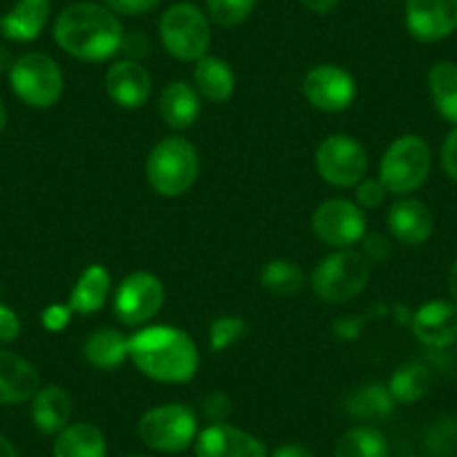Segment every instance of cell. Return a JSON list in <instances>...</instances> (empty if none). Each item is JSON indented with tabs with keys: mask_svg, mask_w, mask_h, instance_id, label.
I'll list each match as a JSON object with an SVG mask.
<instances>
[{
	"mask_svg": "<svg viewBox=\"0 0 457 457\" xmlns=\"http://www.w3.org/2000/svg\"><path fill=\"white\" fill-rule=\"evenodd\" d=\"M54 38L70 56L90 63L112 59L124 41L120 19L99 3H72L54 23Z\"/></svg>",
	"mask_w": 457,
	"mask_h": 457,
	"instance_id": "1",
	"label": "cell"
},
{
	"mask_svg": "<svg viewBox=\"0 0 457 457\" xmlns=\"http://www.w3.org/2000/svg\"><path fill=\"white\" fill-rule=\"evenodd\" d=\"M129 359L139 372L160 384H187L200 366L195 343L187 332L170 325H153L129 338Z\"/></svg>",
	"mask_w": 457,
	"mask_h": 457,
	"instance_id": "2",
	"label": "cell"
},
{
	"mask_svg": "<svg viewBox=\"0 0 457 457\" xmlns=\"http://www.w3.org/2000/svg\"><path fill=\"white\" fill-rule=\"evenodd\" d=\"M200 173L197 148L184 137H166L146 160V178L153 191L164 197L184 195Z\"/></svg>",
	"mask_w": 457,
	"mask_h": 457,
	"instance_id": "3",
	"label": "cell"
},
{
	"mask_svg": "<svg viewBox=\"0 0 457 457\" xmlns=\"http://www.w3.org/2000/svg\"><path fill=\"white\" fill-rule=\"evenodd\" d=\"M370 261L354 249H338L325 256L312 271V289L325 303H348L366 289Z\"/></svg>",
	"mask_w": 457,
	"mask_h": 457,
	"instance_id": "4",
	"label": "cell"
},
{
	"mask_svg": "<svg viewBox=\"0 0 457 457\" xmlns=\"http://www.w3.org/2000/svg\"><path fill=\"white\" fill-rule=\"evenodd\" d=\"M164 50L178 61H200L211 46L209 16L191 3L170 5L160 19Z\"/></svg>",
	"mask_w": 457,
	"mask_h": 457,
	"instance_id": "5",
	"label": "cell"
},
{
	"mask_svg": "<svg viewBox=\"0 0 457 457\" xmlns=\"http://www.w3.org/2000/svg\"><path fill=\"white\" fill-rule=\"evenodd\" d=\"M430 148L420 135H402L386 148L379 166V179L388 193L408 195L428 179Z\"/></svg>",
	"mask_w": 457,
	"mask_h": 457,
	"instance_id": "6",
	"label": "cell"
},
{
	"mask_svg": "<svg viewBox=\"0 0 457 457\" xmlns=\"http://www.w3.org/2000/svg\"><path fill=\"white\" fill-rule=\"evenodd\" d=\"M10 83L16 96L32 108H50L63 95V72L52 56L29 52L10 68Z\"/></svg>",
	"mask_w": 457,
	"mask_h": 457,
	"instance_id": "7",
	"label": "cell"
},
{
	"mask_svg": "<svg viewBox=\"0 0 457 457\" xmlns=\"http://www.w3.org/2000/svg\"><path fill=\"white\" fill-rule=\"evenodd\" d=\"M137 433L153 451L179 453L195 439L197 421L191 408L184 403H164L144 412Z\"/></svg>",
	"mask_w": 457,
	"mask_h": 457,
	"instance_id": "8",
	"label": "cell"
},
{
	"mask_svg": "<svg viewBox=\"0 0 457 457\" xmlns=\"http://www.w3.org/2000/svg\"><path fill=\"white\" fill-rule=\"evenodd\" d=\"M314 164L325 182L338 188H350L366 178L368 153L348 135H329L316 148Z\"/></svg>",
	"mask_w": 457,
	"mask_h": 457,
	"instance_id": "9",
	"label": "cell"
},
{
	"mask_svg": "<svg viewBox=\"0 0 457 457\" xmlns=\"http://www.w3.org/2000/svg\"><path fill=\"white\" fill-rule=\"evenodd\" d=\"M312 231L329 247L348 249L366 238V213L354 202L334 197L316 206L312 215Z\"/></svg>",
	"mask_w": 457,
	"mask_h": 457,
	"instance_id": "10",
	"label": "cell"
},
{
	"mask_svg": "<svg viewBox=\"0 0 457 457\" xmlns=\"http://www.w3.org/2000/svg\"><path fill=\"white\" fill-rule=\"evenodd\" d=\"M164 285L148 271L126 276L114 294V314L124 325H142L164 305Z\"/></svg>",
	"mask_w": 457,
	"mask_h": 457,
	"instance_id": "11",
	"label": "cell"
},
{
	"mask_svg": "<svg viewBox=\"0 0 457 457\" xmlns=\"http://www.w3.org/2000/svg\"><path fill=\"white\" fill-rule=\"evenodd\" d=\"M303 95L323 112H341L350 108L357 96V83L354 77L343 70L341 65L323 63L312 68L303 79Z\"/></svg>",
	"mask_w": 457,
	"mask_h": 457,
	"instance_id": "12",
	"label": "cell"
},
{
	"mask_svg": "<svg viewBox=\"0 0 457 457\" xmlns=\"http://www.w3.org/2000/svg\"><path fill=\"white\" fill-rule=\"evenodd\" d=\"M406 28L421 43L451 37L457 32V0H406Z\"/></svg>",
	"mask_w": 457,
	"mask_h": 457,
	"instance_id": "13",
	"label": "cell"
},
{
	"mask_svg": "<svg viewBox=\"0 0 457 457\" xmlns=\"http://www.w3.org/2000/svg\"><path fill=\"white\" fill-rule=\"evenodd\" d=\"M197 457H267L265 444L228 424H211L197 435Z\"/></svg>",
	"mask_w": 457,
	"mask_h": 457,
	"instance_id": "14",
	"label": "cell"
},
{
	"mask_svg": "<svg viewBox=\"0 0 457 457\" xmlns=\"http://www.w3.org/2000/svg\"><path fill=\"white\" fill-rule=\"evenodd\" d=\"M105 92L121 108H142L153 92V79L139 61H117L105 72Z\"/></svg>",
	"mask_w": 457,
	"mask_h": 457,
	"instance_id": "15",
	"label": "cell"
},
{
	"mask_svg": "<svg viewBox=\"0 0 457 457\" xmlns=\"http://www.w3.org/2000/svg\"><path fill=\"white\" fill-rule=\"evenodd\" d=\"M412 334L428 348H448L457 343V303L430 301L412 314Z\"/></svg>",
	"mask_w": 457,
	"mask_h": 457,
	"instance_id": "16",
	"label": "cell"
},
{
	"mask_svg": "<svg viewBox=\"0 0 457 457\" xmlns=\"http://www.w3.org/2000/svg\"><path fill=\"white\" fill-rule=\"evenodd\" d=\"M388 227L390 234L399 243L408 245V247H417V245H424L433 236L435 220L424 202L415 200V197H403V200L395 202L390 206Z\"/></svg>",
	"mask_w": 457,
	"mask_h": 457,
	"instance_id": "17",
	"label": "cell"
},
{
	"mask_svg": "<svg viewBox=\"0 0 457 457\" xmlns=\"http://www.w3.org/2000/svg\"><path fill=\"white\" fill-rule=\"evenodd\" d=\"M41 388L37 368L23 357L0 350V406L28 402Z\"/></svg>",
	"mask_w": 457,
	"mask_h": 457,
	"instance_id": "18",
	"label": "cell"
},
{
	"mask_svg": "<svg viewBox=\"0 0 457 457\" xmlns=\"http://www.w3.org/2000/svg\"><path fill=\"white\" fill-rule=\"evenodd\" d=\"M157 110H160L162 121L169 129L187 130L200 117V96L191 83L173 81L162 90Z\"/></svg>",
	"mask_w": 457,
	"mask_h": 457,
	"instance_id": "19",
	"label": "cell"
},
{
	"mask_svg": "<svg viewBox=\"0 0 457 457\" xmlns=\"http://www.w3.org/2000/svg\"><path fill=\"white\" fill-rule=\"evenodd\" d=\"M50 0H19L10 10V14L0 19V29L10 41L29 43L43 32L47 19H50Z\"/></svg>",
	"mask_w": 457,
	"mask_h": 457,
	"instance_id": "20",
	"label": "cell"
},
{
	"mask_svg": "<svg viewBox=\"0 0 457 457\" xmlns=\"http://www.w3.org/2000/svg\"><path fill=\"white\" fill-rule=\"evenodd\" d=\"M72 399L61 386H43L32 397V420L46 435H56L68 426Z\"/></svg>",
	"mask_w": 457,
	"mask_h": 457,
	"instance_id": "21",
	"label": "cell"
},
{
	"mask_svg": "<svg viewBox=\"0 0 457 457\" xmlns=\"http://www.w3.org/2000/svg\"><path fill=\"white\" fill-rule=\"evenodd\" d=\"M83 357L96 370H117L129 359V338L112 328H99L83 343Z\"/></svg>",
	"mask_w": 457,
	"mask_h": 457,
	"instance_id": "22",
	"label": "cell"
},
{
	"mask_svg": "<svg viewBox=\"0 0 457 457\" xmlns=\"http://www.w3.org/2000/svg\"><path fill=\"white\" fill-rule=\"evenodd\" d=\"M193 81H195V90L213 104H222L236 90L234 70L218 56H202L193 70Z\"/></svg>",
	"mask_w": 457,
	"mask_h": 457,
	"instance_id": "23",
	"label": "cell"
},
{
	"mask_svg": "<svg viewBox=\"0 0 457 457\" xmlns=\"http://www.w3.org/2000/svg\"><path fill=\"white\" fill-rule=\"evenodd\" d=\"M110 292V274L105 267L90 265L81 276H79L77 285H74L72 294H70V310L74 314H95L104 307L105 298Z\"/></svg>",
	"mask_w": 457,
	"mask_h": 457,
	"instance_id": "24",
	"label": "cell"
},
{
	"mask_svg": "<svg viewBox=\"0 0 457 457\" xmlns=\"http://www.w3.org/2000/svg\"><path fill=\"white\" fill-rule=\"evenodd\" d=\"M105 437L96 426H65L54 442V457H105Z\"/></svg>",
	"mask_w": 457,
	"mask_h": 457,
	"instance_id": "25",
	"label": "cell"
},
{
	"mask_svg": "<svg viewBox=\"0 0 457 457\" xmlns=\"http://www.w3.org/2000/svg\"><path fill=\"white\" fill-rule=\"evenodd\" d=\"M428 90L439 117L457 126V63L437 61L428 70Z\"/></svg>",
	"mask_w": 457,
	"mask_h": 457,
	"instance_id": "26",
	"label": "cell"
},
{
	"mask_svg": "<svg viewBox=\"0 0 457 457\" xmlns=\"http://www.w3.org/2000/svg\"><path fill=\"white\" fill-rule=\"evenodd\" d=\"M430 372L421 363H403L393 372L388 381V393L393 395L395 403H415L428 393Z\"/></svg>",
	"mask_w": 457,
	"mask_h": 457,
	"instance_id": "27",
	"label": "cell"
},
{
	"mask_svg": "<svg viewBox=\"0 0 457 457\" xmlns=\"http://www.w3.org/2000/svg\"><path fill=\"white\" fill-rule=\"evenodd\" d=\"M334 457H388V442L372 426H357L341 435Z\"/></svg>",
	"mask_w": 457,
	"mask_h": 457,
	"instance_id": "28",
	"label": "cell"
},
{
	"mask_svg": "<svg viewBox=\"0 0 457 457\" xmlns=\"http://www.w3.org/2000/svg\"><path fill=\"white\" fill-rule=\"evenodd\" d=\"M348 412L357 420L372 421V420H384L393 412L395 399L388 393V386L381 384H370L359 388L353 397L345 403Z\"/></svg>",
	"mask_w": 457,
	"mask_h": 457,
	"instance_id": "29",
	"label": "cell"
},
{
	"mask_svg": "<svg viewBox=\"0 0 457 457\" xmlns=\"http://www.w3.org/2000/svg\"><path fill=\"white\" fill-rule=\"evenodd\" d=\"M261 283L276 296H294L305 287V274L296 262L278 258V261H271L262 267Z\"/></svg>",
	"mask_w": 457,
	"mask_h": 457,
	"instance_id": "30",
	"label": "cell"
},
{
	"mask_svg": "<svg viewBox=\"0 0 457 457\" xmlns=\"http://www.w3.org/2000/svg\"><path fill=\"white\" fill-rule=\"evenodd\" d=\"M256 0H206V14L220 28H238L252 16Z\"/></svg>",
	"mask_w": 457,
	"mask_h": 457,
	"instance_id": "31",
	"label": "cell"
},
{
	"mask_svg": "<svg viewBox=\"0 0 457 457\" xmlns=\"http://www.w3.org/2000/svg\"><path fill=\"white\" fill-rule=\"evenodd\" d=\"M247 329V323L238 316H220L211 323V332H209V345L213 353H220V350L228 348V345H234L243 332Z\"/></svg>",
	"mask_w": 457,
	"mask_h": 457,
	"instance_id": "32",
	"label": "cell"
},
{
	"mask_svg": "<svg viewBox=\"0 0 457 457\" xmlns=\"http://www.w3.org/2000/svg\"><path fill=\"white\" fill-rule=\"evenodd\" d=\"M386 195H388V188L381 179H361L357 184V204L361 209H377L384 204Z\"/></svg>",
	"mask_w": 457,
	"mask_h": 457,
	"instance_id": "33",
	"label": "cell"
},
{
	"mask_svg": "<svg viewBox=\"0 0 457 457\" xmlns=\"http://www.w3.org/2000/svg\"><path fill=\"white\" fill-rule=\"evenodd\" d=\"M74 312L70 310V305H50L43 310L41 314V323L43 328L50 329V332H61V329H65L70 325V319H72Z\"/></svg>",
	"mask_w": 457,
	"mask_h": 457,
	"instance_id": "34",
	"label": "cell"
},
{
	"mask_svg": "<svg viewBox=\"0 0 457 457\" xmlns=\"http://www.w3.org/2000/svg\"><path fill=\"white\" fill-rule=\"evenodd\" d=\"M105 7L114 12V14H124V16H137L146 14L153 7H157L160 0H104Z\"/></svg>",
	"mask_w": 457,
	"mask_h": 457,
	"instance_id": "35",
	"label": "cell"
},
{
	"mask_svg": "<svg viewBox=\"0 0 457 457\" xmlns=\"http://www.w3.org/2000/svg\"><path fill=\"white\" fill-rule=\"evenodd\" d=\"M442 169L453 182H457V126H453L442 144Z\"/></svg>",
	"mask_w": 457,
	"mask_h": 457,
	"instance_id": "36",
	"label": "cell"
},
{
	"mask_svg": "<svg viewBox=\"0 0 457 457\" xmlns=\"http://www.w3.org/2000/svg\"><path fill=\"white\" fill-rule=\"evenodd\" d=\"M204 412L213 424H224V420H227L228 412H231V402H228L227 395L213 393L206 397Z\"/></svg>",
	"mask_w": 457,
	"mask_h": 457,
	"instance_id": "37",
	"label": "cell"
},
{
	"mask_svg": "<svg viewBox=\"0 0 457 457\" xmlns=\"http://www.w3.org/2000/svg\"><path fill=\"white\" fill-rule=\"evenodd\" d=\"M21 334V320L14 310L0 303V343L16 341Z\"/></svg>",
	"mask_w": 457,
	"mask_h": 457,
	"instance_id": "38",
	"label": "cell"
},
{
	"mask_svg": "<svg viewBox=\"0 0 457 457\" xmlns=\"http://www.w3.org/2000/svg\"><path fill=\"white\" fill-rule=\"evenodd\" d=\"M363 256L370 262H381L390 256V245L384 236L372 234L363 240Z\"/></svg>",
	"mask_w": 457,
	"mask_h": 457,
	"instance_id": "39",
	"label": "cell"
},
{
	"mask_svg": "<svg viewBox=\"0 0 457 457\" xmlns=\"http://www.w3.org/2000/svg\"><path fill=\"white\" fill-rule=\"evenodd\" d=\"M121 52H126L129 54V59L137 61L142 59V56L148 54V50H151V43H148V38L144 37V34H124V41H121Z\"/></svg>",
	"mask_w": 457,
	"mask_h": 457,
	"instance_id": "40",
	"label": "cell"
},
{
	"mask_svg": "<svg viewBox=\"0 0 457 457\" xmlns=\"http://www.w3.org/2000/svg\"><path fill=\"white\" fill-rule=\"evenodd\" d=\"M363 323L361 320H354V316H343V319H338L337 323H334V334H337L338 338H348V341H353V338L359 337V332H361Z\"/></svg>",
	"mask_w": 457,
	"mask_h": 457,
	"instance_id": "41",
	"label": "cell"
},
{
	"mask_svg": "<svg viewBox=\"0 0 457 457\" xmlns=\"http://www.w3.org/2000/svg\"><path fill=\"white\" fill-rule=\"evenodd\" d=\"M271 457H314V453L301 444H285V446L276 448Z\"/></svg>",
	"mask_w": 457,
	"mask_h": 457,
	"instance_id": "42",
	"label": "cell"
},
{
	"mask_svg": "<svg viewBox=\"0 0 457 457\" xmlns=\"http://www.w3.org/2000/svg\"><path fill=\"white\" fill-rule=\"evenodd\" d=\"M338 3H341V0H301V5L305 7V10L314 12V14H328V12L334 10Z\"/></svg>",
	"mask_w": 457,
	"mask_h": 457,
	"instance_id": "43",
	"label": "cell"
},
{
	"mask_svg": "<svg viewBox=\"0 0 457 457\" xmlns=\"http://www.w3.org/2000/svg\"><path fill=\"white\" fill-rule=\"evenodd\" d=\"M0 457H19V453L12 446L10 439H5L3 435H0Z\"/></svg>",
	"mask_w": 457,
	"mask_h": 457,
	"instance_id": "44",
	"label": "cell"
},
{
	"mask_svg": "<svg viewBox=\"0 0 457 457\" xmlns=\"http://www.w3.org/2000/svg\"><path fill=\"white\" fill-rule=\"evenodd\" d=\"M448 289H451L453 298H455V303H457V258H455V262L451 265V271H448Z\"/></svg>",
	"mask_w": 457,
	"mask_h": 457,
	"instance_id": "45",
	"label": "cell"
},
{
	"mask_svg": "<svg viewBox=\"0 0 457 457\" xmlns=\"http://www.w3.org/2000/svg\"><path fill=\"white\" fill-rule=\"evenodd\" d=\"M7 126V108H5V101H3V96H0V133L5 130Z\"/></svg>",
	"mask_w": 457,
	"mask_h": 457,
	"instance_id": "46",
	"label": "cell"
},
{
	"mask_svg": "<svg viewBox=\"0 0 457 457\" xmlns=\"http://www.w3.org/2000/svg\"><path fill=\"white\" fill-rule=\"evenodd\" d=\"M10 65V54L5 52V47H0V70H5ZM12 68V65H10Z\"/></svg>",
	"mask_w": 457,
	"mask_h": 457,
	"instance_id": "47",
	"label": "cell"
},
{
	"mask_svg": "<svg viewBox=\"0 0 457 457\" xmlns=\"http://www.w3.org/2000/svg\"><path fill=\"white\" fill-rule=\"evenodd\" d=\"M130 457H137V455H130Z\"/></svg>",
	"mask_w": 457,
	"mask_h": 457,
	"instance_id": "48",
	"label": "cell"
},
{
	"mask_svg": "<svg viewBox=\"0 0 457 457\" xmlns=\"http://www.w3.org/2000/svg\"><path fill=\"white\" fill-rule=\"evenodd\" d=\"M412 457H415V455H412Z\"/></svg>",
	"mask_w": 457,
	"mask_h": 457,
	"instance_id": "49",
	"label": "cell"
}]
</instances>
